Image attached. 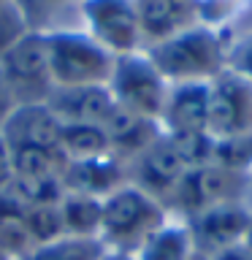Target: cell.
<instances>
[{
    "label": "cell",
    "instance_id": "obj_1",
    "mask_svg": "<svg viewBox=\"0 0 252 260\" xmlns=\"http://www.w3.org/2000/svg\"><path fill=\"white\" fill-rule=\"evenodd\" d=\"M231 44L233 38L228 32L198 22L160 44L146 46L144 52L168 84H187V81L209 84L228 68Z\"/></svg>",
    "mask_w": 252,
    "mask_h": 260
},
{
    "label": "cell",
    "instance_id": "obj_2",
    "mask_svg": "<svg viewBox=\"0 0 252 260\" xmlns=\"http://www.w3.org/2000/svg\"><path fill=\"white\" fill-rule=\"evenodd\" d=\"M171 219L168 209L158 198L138 190L136 184H122L119 190L103 198V214H101V233L106 249L111 252H128L136 255L138 247L149 236L163 228Z\"/></svg>",
    "mask_w": 252,
    "mask_h": 260
},
{
    "label": "cell",
    "instance_id": "obj_3",
    "mask_svg": "<svg viewBox=\"0 0 252 260\" xmlns=\"http://www.w3.org/2000/svg\"><path fill=\"white\" fill-rule=\"evenodd\" d=\"M46 44L49 76L54 87H106L114 54L95 44L84 30H41Z\"/></svg>",
    "mask_w": 252,
    "mask_h": 260
},
{
    "label": "cell",
    "instance_id": "obj_4",
    "mask_svg": "<svg viewBox=\"0 0 252 260\" xmlns=\"http://www.w3.org/2000/svg\"><path fill=\"white\" fill-rule=\"evenodd\" d=\"M106 87L111 92L114 106L133 111L138 117L160 122L171 84L163 79V73L154 68L152 60L141 49V52H133V54L114 57V68Z\"/></svg>",
    "mask_w": 252,
    "mask_h": 260
},
{
    "label": "cell",
    "instance_id": "obj_5",
    "mask_svg": "<svg viewBox=\"0 0 252 260\" xmlns=\"http://www.w3.org/2000/svg\"><path fill=\"white\" fill-rule=\"evenodd\" d=\"M249 182H252V176L219 168L214 162L187 168L168 201V214L179 217V219H190L198 211L211 209L217 203L244 201V195L249 190Z\"/></svg>",
    "mask_w": 252,
    "mask_h": 260
},
{
    "label": "cell",
    "instance_id": "obj_6",
    "mask_svg": "<svg viewBox=\"0 0 252 260\" xmlns=\"http://www.w3.org/2000/svg\"><path fill=\"white\" fill-rule=\"evenodd\" d=\"M84 32L109 54L122 57L144 49L136 0H81Z\"/></svg>",
    "mask_w": 252,
    "mask_h": 260
},
{
    "label": "cell",
    "instance_id": "obj_7",
    "mask_svg": "<svg viewBox=\"0 0 252 260\" xmlns=\"http://www.w3.org/2000/svg\"><path fill=\"white\" fill-rule=\"evenodd\" d=\"M0 73L6 84L11 87L14 98L22 103H46L52 95V76H49V62H46V44L44 32L30 30L24 38L8 49L0 60Z\"/></svg>",
    "mask_w": 252,
    "mask_h": 260
},
{
    "label": "cell",
    "instance_id": "obj_8",
    "mask_svg": "<svg viewBox=\"0 0 252 260\" xmlns=\"http://www.w3.org/2000/svg\"><path fill=\"white\" fill-rule=\"evenodd\" d=\"M209 133L214 138L252 136V79L233 68L209 81Z\"/></svg>",
    "mask_w": 252,
    "mask_h": 260
},
{
    "label": "cell",
    "instance_id": "obj_9",
    "mask_svg": "<svg viewBox=\"0 0 252 260\" xmlns=\"http://www.w3.org/2000/svg\"><path fill=\"white\" fill-rule=\"evenodd\" d=\"M249 219L252 209L247 206V201H228L198 211L184 222L195 241V252L203 257H211L214 252L244 241V236L249 231Z\"/></svg>",
    "mask_w": 252,
    "mask_h": 260
},
{
    "label": "cell",
    "instance_id": "obj_10",
    "mask_svg": "<svg viewBox=\"0 0 252 260\" xmlns=\"http://www.w3.org/2000/svg\"><path fill=\"white\" fill-rule=\"evenodd\" d=\"M184 171L187 166L171 146L168 136L163 133L149 149H144L136 160L128 162V182L136 184L138 190H144L146 195H152V198H158L168 209V201L176 190L179 179L184 176Z\"/></svg>",
    "mask_w": 252,
    "mask_h": 260
},
{
    "label": "cell",
    "instance_id": "obj_11",
    "mask_svg": "<svg viewBox=\"0 0 252 260\" xmlns=\"http://www.w3.org/2000/svg\"><path fill=\"white\" fill-rule=\"evenodd\" d=\"M160 127L163 133H209V84H171Z\"/></svg>",
    "mask_w": 252,
    "mask_h": 260
},
{
    "label": "cell",
    "instance_id": "obj_12",
    "mask_svg": "<svg viewBox=\"0 0 252 260\" xmlns=\"http://www.w3.org/2000/svg\"><path fill=\"white\" fill-rule=\"evenodd\" d=\"M46 106L62 125H101L114 111L109 87H54Z\"/></svg>",
    "mask_w": 252,
    "mask_h": 260
},
{
    "label": "cell",
    "instance_id": "obj_13",
    "mask_svg": "<svg viewBox=\"0 0 252 260\" xmlns=\"http://www.w3.org/2000/svg\"><path fill=\"white\" fill-rule=\"evenodd\" d=\"M62 122L46 103H22L3 125L8 146H44L60 149Z\"/></svg>",
    "mask_w": 252,
    "mask_h": 260
},
{
    "label": "cell",
    "instance_id": "obj_14",
    "mask_svg": "<svg viewBox=\"0 0 252 260\" xmlns=\"http://www.w3.org/2000/svg\"><path fill=\"white\" fill-rule=\"evenodd\" d=\"M136 11L144 49L198 24V8L193 0H136Z\"/></svg>",
    "mask_w": 252,
    "mask_h": 260
},
{
    "label": "cell",
    "instance_id": "obj_15",
    "mask_svg": "<svg viewBox=\"0 0 252 260\" xmlns=\"http://www.w3.org/2000/svg\"><path fill=\"white\" fill-rule=\"evenodd\" d=\"M62 184L68 192L92 195V198H106L122 184H128V166L117 160L114 154L92 160H73L65 166Z\"/></svg>",
    "mask_w": 252,
    "mask_h": 260
},
{
    "label": "cell",
    "instance_id": "obj_16",
    "mask_svg": "<svg viewBox=\"0 0 252 260\" xmlns=\"http://www.w3.org/2000/svg\"><path fill=\"white\" fill-rule=\"evenodd\" d=\"M103 130H106V136H109L111 154L117 160H122L125 166L130 160H136L144 149H149V146L163 136L160 122L138 117V114L125 111V109H119V106H114L109 119L103 122Z\"/></svg>",
    "mask_w": 252,
    "mask_h": 260
},
{
    "label": "cell",
    "instance_id": "obj_17",
    "mask_svg": "<svg viewBox=\"0 0 252 260\" xmlns=\"http://www.w3.org/2000/svg\"><path fill=\"white\" fill-rule=\"evenodd\" d=\"M195 241L184 219L171 217L136 252V260H195Z\"/></svg>",
    "mask_w": 252,
    "mask_h": 260
},
{
    "label": "cell",
    "instance_id": "obj_18",
    "mask_svg": "<svg viewBox=\"0 0 252 260\" xmlns=\"http://www.w3.org/2000/svg\"><path fill=\"white\" fill-rule=\"evenodd\" d=\"M60 211L62 233L73 236V239H98L101 233V214H103V198H92V195L81 192H68L57 203Z\"/></svg>",
    "mask_w": 252,
    "mask_h": 260
},
{
    "label": "cell",
    "instance_id": "obj_19",
    "mask_svg": "<svg viewBox=\"0 0 252 260\" xmlns=\"http://www.w3.org/2000/svg\"><path fill=\"white\" fill-rule=\"evenodd\" d=\"M60 152L68 162H73V160H92L111 154V146L109 136L101 125H62Z\"/></svg>",
    "mask_w": 252,
    "mask_h": 260
},
{
    "label": "cell",
    "instance_id": "obj_20",
    "mask_svg": "<svg viewBox=\"0 0 252 260\" xmlns=\"http://www.w3.org/2000/svg\"><path fill=\"white\" fill-rule=\"evenodd\" d=\"M103 252H106V247L101 239H73V236H62V239L33 247L19 260H101Z\"/></svg>",
    "mask_w": 252,
    "mask_h": 260
},
{
    "label": "cell",
    "instance_id": "obj_21",
    "mask_svg": "<svg viewBox=\"0 0 252 260\" xmlns=\"http://www.w3.org/2000/svg\"><path fill=\"white\" fill-rule=\"evenodd\" d=\"M198 22L233 38V24L252 14V0H195Z\"/></svg>",
    "mask_w": 252,
    "mask_h": 260
},
{
    "label": "cell",
    "instance_id": "obj_22",
    "mask_svg": "<svg viewBox=\"0 0 252 260\" xmlns=\"http://www.w3.org/2000/svg\"><path fill=\"white\" fill-rule=\"evenodd\" d=\"M211 162L219 168L236 171V174L252 176V136L236 138H214V154Z\"/></svg>",
    "mask_w": 252,
    "mask_h": 260
},
{
    "label": "cell",
    "instance_id": "obj_23",
    "mask_svg": "<svg viewBox=\"0 0 252 260\" xmlns=\"http://www.w3.org/2000/svg\"><path fill=\"white\" fill-rule=\"evenodd\" d=\"M24 228H27L30 244H49L54 239H62V222H60V211L54 206H24Z\"/></svg>",
    "mask_w": 252,
    "mask_h": 260
},
{
    "label": "cell",
    "instance_id": "obj_24",
    "mask_svg": "<svg viewBox=\"0 0 252 260\" xmlns=\"http://www.w3.org/2000/svg\"><path fill=\"white\" fill-rule=\"evenodd\" d=\"M166 136L187 168H198L211 162V154H214V136L211 133H166Z\"/></svg>",
    "mask_w": 252,
    "mask_h": 260
},
{
    "label": "cell",
    "instance_id": "obj_25",
    "mask_svg": "<svg viewBox=\"0 0 252 260\" xmlns=\"http://www.w3.org/2000/svg\"><path fill=\"white\" fill-rule=\"evenodd\" d=\"M30 22L24 11L19 8L16 0H3L0 3V60H3V54L11 49L19 38H24L30 32Z\"/></svg>",
    "mask_w": 252,
    "mask_h": 260
},
{
    "label": "cell",
    "instance_id": "obj_26",
    "mask_svg": "<svg viewBox=\"0 0 252 260\" xmlns=\"http://www.w3.org/2000/svg\"><path fill=\"white\" fill-rule=\"evenodd\" d=\"M16 3H19V8L24 11V16H27L30 27L38 30V24L46 22L52 14H57L60 8L71 6V3H79L81 6V0H16Z\"/></svg>",
    "mask_w": 252,
    "mask_h": 260
},
{
    "label": "cell",
    "instance_id": "obj_27",
    "mask_svg": "<svg viewBox=\"0 0 252 260\" xmlns=\"http://www.w3.org/2000/svg\"><path fill=\"white\" fill-rule=\"evenodd\" d=\"M228 68H233V71L244 73L247 79H252V32H247L244 38H233Z\"/></svg>",
    "mask_w": 252,
    "mask_h": 260
},
{
    "label": "cell",
    "instance_id": "obj_28",
    "mask_svg": "<svg viewBox=\"0 0 252 260\" xmlns=\"http://www.w3.org/2000/svg\"><path fill=\"white\" fill-rule=\"evenodd\" d=\"M14 179V166H11V146H8L3 130H0V190H6Z\"/></svg>",
    "mask_w": 252,
    "mask_h": 260
},
{
    "label": "cell",
    "instance_id": "obj_29",
    "mask_svg": "<svg viewBox=\"0 0 252 260\" xmlns=\"http://www.w3.org/2000/svg\"><path fill=\"white\" fill-rule=\"evenodd\" d=\"M16 106H19V101L14 98L11 87L6 84L3 73H0V130H3V125L8 122V117H11V114L16 111Z\"/></svg>",
    "mask_w": 252,
    "mask_h": 260
},
{
    "label": "cell",
    "instance_id": "obj_30",
    "mask_svg": "<svg viewBox=\"0 0 252 260\" xmlns=\"http://www.w3.org/2000/svg\"><path fill=\"white\" fill-rule=\"evenodd\" d=\"M209 260H252V252L244 241H239V244H233V247H225V249L214 252Z\"/></svg>",
    "mask_w": 252,
    "mask_h": 260
},
{
    "label": "cell",
    "instance_id": "obj_31",
    "mask_svg": "<svg viewBox=\"0 0 252 260\" xmlns=\"http://www.w3.org/2000/svg\"><path fill=\"white\" fill-rule=\"evenodd\" d=\"M101 260H136V255H128V252H111V249H106Z\"/></svg>",
    "mask_w": 252,
    "mask_h": 260
},
{
    "label": "cell",
    "instance_id": "obj_32",
    "mask_svg": "<svg viewBox=\"0 0 252 260\" xmlns=\"http://www.w3.org/2000/svg\"><path fill=\"white\" fill-rule=\"evenodd\" d=\"M244 244H247L249 252H252V219H249V231H247V236H244Z\"/></svg>",
    "mask_w": 252,
    "mask_h": 260
},
{
    "label": "cell",
    "instance_id": "obj_33",
    "mask_svg": "<svg viewBox=\"0 0 252 260\" xmlns=\"http://www.w3.org/2000/svg\"><path fill=\"white\" fill-rule=\"evenodd\" d=\"M0 260H11V257H8V255H6V252H3V249H0Z\"/></svg>",
    "mask_w": 252,
    "mask_h": 260
},
{
    "label": "cell",
    "instance_id": "obj_34",
    "mask_svg": "<svg viewBox=\"0 0 252 260\" xmlns=\"http://www.w3.org/2000/svg\"><path fill=\"white\" fill-rule=\"evenodd\" d=\"M195 260H209V257H203V255H195Z\"/></svg>",
    "mask_w": 252,
    "mask_h": 260
},
{
    "label": "cell",
    "instance_id": "obj_35",
    "mask_svg": "<svg viewBox=\"0 0 252 260\" xmlns=\"http://www.w3.org/2000/svg\"><path fill=\"white\" fill-rule=\"evenodd\" d=\"M0 3H3V0H0Z\"/></svg>",
    "mask_w": 252,
    "mask_h": 260
},
{
    "label": "cell",
    "instance_id": "obj_36",
    "mask_svg": "<svg viewBox=\"0 0 252 260\" xmlns=\"http://www.w3.org/2000/svg\"><path fill=\"white\" fill-rule=\"evenodd\" d=\"M0 192H3V190H0Z\"/></svg>",
    "mask_w": 252,
    "mask_h": 260
},
{
    "label": "cell",
    "instance_id": "obj_37",
    "mask_svg": "<svg viewBox=\"0 0 252 260\" xmlns=\"http://www.w3.org/2000/svg\"><path fill=\"white\" fill-rule=\"evenodd\" d=\"M193 3H195V0H193Z\"/></svg>",
    "mask_w": 252,
    "mask_h": 260
}]
</instances>
